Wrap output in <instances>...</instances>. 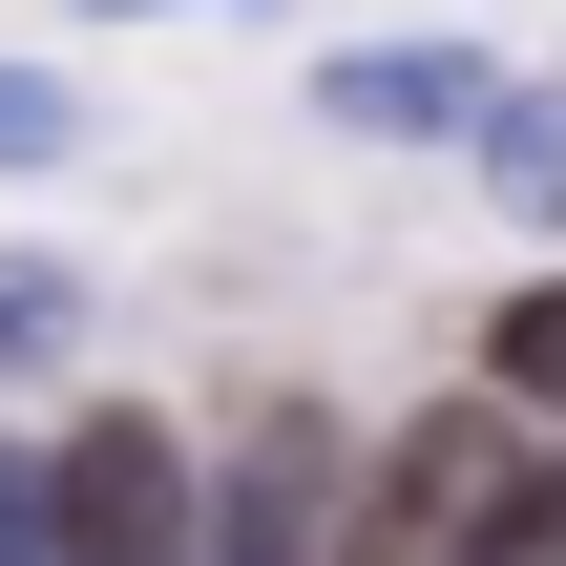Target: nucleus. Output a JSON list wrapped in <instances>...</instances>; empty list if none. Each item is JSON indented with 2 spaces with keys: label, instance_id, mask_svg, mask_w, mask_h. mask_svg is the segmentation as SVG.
Returning <instances> with one entry per match:
<instances>
[{
  "label": "nucleus",
  "instance_id": "nucleus-1",
  "mask_svg": "<svg viewBox=\"0 0 566 566\" xmlns=\"http://www.w3.org/2000/svg\"><path fill=\"white\" fill-rule=\"evenodd\" d=\"M42 546L63 566H189V462H168V420H84V441L42 462Z\"/></svg>",
  "mask_w": 566,
  "mask_h": 566
},
{
  "label": "nucleus",
  "instance_id": "nucleus-2",
  "mask_svg": "<svg viewBox=\"0 0 566 566\" xmlns=\"http://www.w3.org/2000/svg\"><path fill=\"white\" fill-rule=\"evenodd\" d=\"M315 525H336V420L315 399H252V462L189 504V566H315Z\"/></svg>",
  "mask_w": 566,
  "mask_h": 566
},
{
  "label": "nucleus",
  "instance_id": "nucleus-3",
  "mask_svg": "<svg viewBox=\"0 0 566 566\" xmlns=\"http://www.w3.org/2000/svg\"><path fill=\"white\" fill-rule=\"evenodd\" d=\"M525 462V420H420L378 483H357V566H441L462 525H483V483Z\"/></svg>",
  "mask_w": 566,
  "mask_h": 566
},
{
  "label": "nucleus",
  "instance_id": "nucleus-4",
  "mask_svg": "<svg viewBox=\"0 0 566 566\" xmlns=\"http://www.w3.org/2000/svg\"><path fill=\"white\" fill-rule=\"evenodd\" d=\"M315 105H336V126H378V147H441V126H483V105H504V63H483V42H357Z\"/></svg>",
  "mask_w": 566,
  "mask_h": 566
},
{
  "label": "nucleus",
  "instance_id": "nucleus-5",
  "mask_svg": "<svg viewBox=\"0 0 566 566\" xmlns=\"http://www.w3.org/2000/svg\"><path fill=\"white\" fill-rule=\"evenodd\" d=\"M441 566H566V462H546V441H525V462L483 483V525H462Z\"/></svg>",
  "mask_w": 566,
  "mask_h": 566
},
{
  "label": "nucleus",
  "instance_id": "nucleus-6",
  "mask_svg": "<svg viewBox=\"0 0 566 566\" xmlns=\"http://www.w3.org/2000/svg\"><path fill=\"white\" fill-rule=\"evenodd\" d=\"M483 168H504V210H566V84H504L483 105Z\"/></svg>",
  "mask_w": 566,
  "mask_h": 566
},
{
  "label": "nucleus",
  "instance_id": "nucleus-7",
  "mask_svg": "<svg viewBox=\"0 0 566 566\" xmlns=\"http://www.w3.org/2000/svg\"><path fill=\"white\" fill-rule=\"evenodd\" d=\"M84 336V252H0V378Z\"/></svg>",
  "mask_w": 566,
  "mask_h": 566
},
{
  "label": "nucleus",
  "instance_id": "nucleus-8",
  "mask_svg": "<svg viewBox=\"0 0 566 566\" xmlns=\"http://www.w3.org/2000/svg\"><path fill=\"white\" fill-rule=\"evenodd\" d=\"M483 357H504V399H566V273H525V294L483 315Z\"/></svg>",
  "mask_w": 566,
  "mask_h": 566
},
{
  "label": "nucleus",
  "instance_id": "nucleus-9",
  "mask_svg": "<svg viewBox=\"0 0 566 566\" xmlns=\"http://www.w3.org/2000/svg\"><path fill=\"white\" fill-rule=\"evenodd\" d=\"M84 147V84H42V63H0V168H63Z\"/></svg>",
  "mask_w": 566,
  "mask_h": 566
},
{
  "label": "nucleus",
  "instance_id": "nucleus-10",
  "mask_svg": "<svg viewBox=\"0 0 566 566\" xmlns=\"http://www.w3.org/2000/svg\"><path fill=\"white\" fill-rule=\"evenodd\" d=\"M0 566H63V546H42V483H21V462H0Z\"/></svg>",
  "mask_w": 566,
  "mask_h": 566
},
{
  "label": "nucleus",
  "instance_id": "nucleus-11",
  "mask_svg": "<svg viewBox=\"0 0 566 566\" xmlns=\"http://www.w3.org/2000/svg\"><path fill=\"white\" fill-rule=\"evenodd\" d=\"M105 21H210V0H105Z\"/></svg>",
  "mask_w": 566,
  "mask_h": 566
}]
</instances>
